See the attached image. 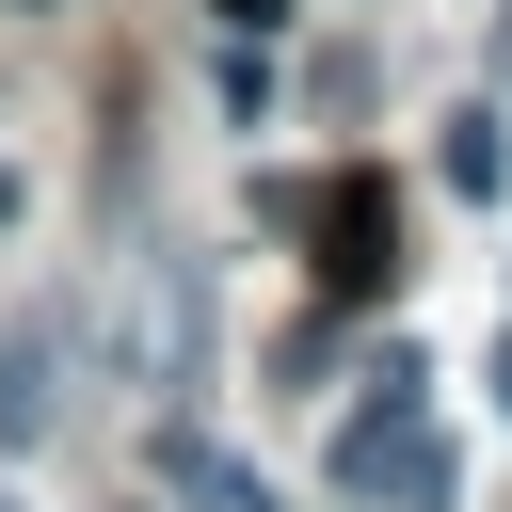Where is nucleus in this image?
I'll return each instance as SVG.
<instances>
[{
    "label": "nucleus",
    "instance_id": "obj_1",
    "mask_svg": "<svg viewBox=\"0 0 512 512\" xmlns=\"http://www.w3.org/2000/svg\"><path fill=\"white\" fill-rule=\"evenodd\" d=\"M448 480H464V448H448L416 400H352V416H336V496H400V512H448Z\"/></svg>",
    "mask_w": 512,
    "mask_h": 512
},
{
    "label": "nucleus",
    "instance_id": "obj_2",
    "mask_svg": "<svg viewBox=\"0 0 512 512\" xmlns=\"http://www.w3.org/2000/svg\"><path fill=\"white\" fill-rule=\"evenodd\" d=\"M384 288H400V192L336 176V208H320V304H384Z\"/></svg>",
    "mask_w": 512,
    "mask_h": 512
},
{
    "label": "nucleus",
    "instance_id": "obj_3",
    "mask_svg": "<svg viewBox=\"0 0 512 512\" xmlns=\"http://www.w3.org/2000/svg\"><path fill=\"white\" fill-rule=\"evenodd\" d=\"M64 304H32L16 336H0V448H48V416H64Z\"/></svg>",
    "mask_w": 512,
    "mask_h": 512
},
{
    "label": "nucleus",
    "instance_id": "obj_4",
    "mask_svg": "<svg viewBox=\"0 0 512 512\" xmlns=\"http://www.w3.org/2000/svg\"><path fill=\"white\" fill-rule=\"evenodd\" d=\"M160 480H176V496H208V512H272V496H256V480H240V464H224V448H208L192 416L160 432Z\"/></svg>",
    "mask_w": 512,
    "mask_h": 512
},
{
    "label": "nucleus",
    "instance_id": "obj_5",
    "mask_svg": "<svg viewBox=\"0 0 512 512\" xmlns=\"http://www.w3.org/2000/svg\"><path fill=\"white\" fill-rule=\"evenodd\" d=\"M496 176H512V144H496V112H448V192H464V208H496Z\"/></svg>",
    "mask_w": 512,
    "mask_h": 512
},
{
    "label": "nucleus",
    "instance_id": "obj_6",
    "mask_svg": "<svg viewBox=\"0 0 512 512\" xmlns=\"http://www.w3.org/2000/svg\"><path fill=\"white\" fill-rule=\"evenodd\" d=\"M496 80H512V0H496Z\"/></svg>",
    "mask_w": 512,
    "mask_h": 512
},
{
    "label": "nucleus",
    "instance_id": "obj_7",
    "mask_svg": "<svg viewBox=\"0 0 512 512\" xmlns=\"http://www.w3.org/2000/svg\"><path fill=\"white\" fill-rule=\"evenodd\" d=\"M0 224H16V176H0Z\"/></svg>",
    "mask_w": 512,
    "mask_h": 512
},
{
    "label": "nucleus",
    "instance_id": "obj_8",
    "mask_svg": "<svg viewBox=\"0 0 512 512\" xmlns=\"http://www.w3.org/2000/svg\"><path fill=\"white\" fill-rule=\"evenodd\" d=\"M496 400H512V352H496Z\"/></svg>",
    "mask_w": 512,
    "mask_h": 512
}]
</instances>
